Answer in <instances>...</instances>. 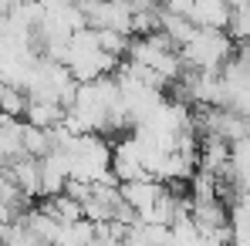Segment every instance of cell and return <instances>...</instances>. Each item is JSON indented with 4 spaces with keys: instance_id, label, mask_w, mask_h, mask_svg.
<instances>
[{
    "instance_id": "cell-1",
    "label": "cell",
    "mask_w": 250,
    "mask_h": 246,
    "mask_svg": "<svg viewBox=\"0 0 250 246\" xmlns=\"http://www.w3.org/2000/svg\"><path fill=\"white\" fill-rule=\"evenodd\" d=\"M237 44L227 38V31H196L189 44L179 51L183 64L193 71H207V75H220V68L233 57Z\"/></svg>"
},
{
    "instance_id": "cell-2",
    "label": "cell",
    "mask_w": 250,
    "mask_h": 246,
    "mask_svg": "<svg viewBox=\"0 0 250 246\" xmlns=\"http://www.w3.org/2000/svg\"><path fill=\"white\" fill-rule=\"evenodd\" d=\"M119 192H122V203L139 216V223L152 212V206L159 203V196L166 192V186L163 182H156V179H139V182H128V186H119Z\"/></svg>"
},
{
    "instance_id": "cell-3",
    "label": "cell",
    "mask_w": 250,
    "mask_h": 246,
    "mask_svg": "<svg viewBox=\"0 0 250 246\" xmlns=\"http://www.w3.org/2000/svg\"><path fill=\"white\" fill-rule=\"evenodd\" d=\"M186 20H189L196 31H227L230 3H220V0H200V3H189Z\"/></svg>"
},
{
    "instance_id": "cell-4",
    "label": "cell",
    "mask_w": 250,
    "mask_h": 246,
    "mask_svg": "<svg viewBox=\"0 0 250 246\" xmlns=\"http://www.w3.org/2000/svg\"><path fill=\"white\" fill-rule=\"evenodd\" d=\"M7 179H10L27 199H41V162H38V159L21 155V159H14V162H7Z\"/></svg>"
},
{
    "instance_id": "cell-5",
    "label": "cell",
    "mask_w": 250,
    "mask_h": 246,
    "mask_svg": "<svg viewBox=\"0 0 250 246\" xmlns=\"http://www.w3.org/2000/svg\"><path fill=\"white\" fill-rule=\"evenodd\" d=\"M64 122V108L58 101H27V112H24V125L31 128H41V132H54Z\"/></svg>"
},
{
    "instance_id": "cell-6",
    "label": "cell",
    "mask_w": 250,
    "mask_h": 246,
    "mask_svg": "<svg viewBox=\"0 0 250 246\" xmlns=\"http://www.w3.org/2000/svg\"><path fill=\"white\" fill-rule=\"evenodd\" d=\"M41 209L58 223V226H71V223H82V203H75L71 196H51V199H41Z\"/></svg>"
},
{
    "instance_id": "cell-7",
    "label": "cell",
    "mask_w": 250,
    "mask_h": 246,
    "mask_svg": "<svg viewBox=\"0 0 250 246\" xmlns=\"http://www.w3.org/2000/svg\"><path fill=\"white\" fill-rule=\"evenodd\" d=\"M230 172H233L237 192H247L250 196V138L230 145Z\"/></svg>"
},
{
    "instance_id": "cell-8",
    "label": "cell",
    "mask_w": 250,
    "mask_h": 246,
    "mask_svg": "<svg viewBox=\"0 0 250 246\" xmlns=\"http://www.w3.org/2000/svg\"><path fill=\"white\" fill-rule=\"evenodd\" d=\"M24 112H27L24 88H14V84L0 81V115L3 118H14V122H24Z\"/></svg>"
},
{
    "instance_id": "cell-9",
    "label": "cell",
    "mask_w": 250,
    "mask_h": 246,
    "mask_svg": "<svg viewBox=\"0 0 250 246\" xmlns=\"http://www.w3.org/2000/svg\"><path fill=\"white\" fill-rule=\"evenodd\" d=\"M227 38L233 44H250V3H230Z\"/></svg>"
},
{
    "instance_id": "cell-10",
    "label": "cell",
    "mask_w": 250,
    "mask_h": 246,
    "mask_svg": "<svg viewBox=\"0 0 250 246\" xmlns=\"http://www.w3.org/2000/svg\"><path fill=\"white\" fill-rule=\"evenodd\" d=\"M91 240H95V226L88 219H82V223H71V226H58L51 246H88Z\"/></svg>"
}]
</instances>
